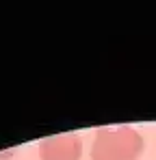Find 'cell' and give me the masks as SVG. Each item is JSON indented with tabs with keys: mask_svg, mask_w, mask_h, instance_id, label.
<instances>
[{
	"mask_svg": "<svg viewBox=\"0 0 156 160\" xmlns=\"http://www.w3.org/2000/svg\"><path fill=\"white\" fill-rule=\"evenodd\" d=\"M143 147V136L130 126L100 128L91 145V160H139Z\"/></svg>",
	"mask_w": 156,
	"mask_h": 160,
	"instance_id": "obj_1",
	"label": "cell"
},
{
	"mask_svg": "<svg viewBox=\"0 0 156 160\" xmlns=\"http://www.w3.org/2000/svg\"><path fill=\"white\" fill-rule=\"evenodd\" d=\"M82 138L78 134H56L39 143V160H80Z\"/></svg>",
	"mask_w": 156,
	"mask_h": 160,
	"instance_id": "obj_2",
	"label": "cell"
}]
</instances>
